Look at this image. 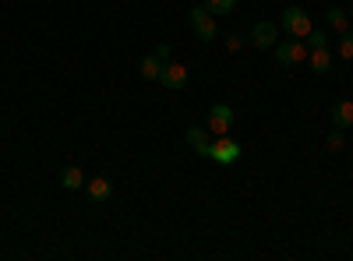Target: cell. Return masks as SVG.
Wrapping results in <instances>:
<instances>
[{"label": "cell", "instance_id": "obj_17", "mask_svg": "<svg viewBox=\"0 0 353 261\" xmlns=\"http://www.w3.org/2000/svg\"><path fill=\"white\" fill-rule=\"evenodd\" d=\"M304 43H307V50H311V46H329V36L318 32V28H311V32L304 36Z\"/></svg>", "mask_w": 353, "mask_h": 261}, {"label": "cell", "instance_id": "obj_14", "mask_svg": "<svg viewBox=\"0 0 353 261\" xmlns=\"http://www.w3.org/2000/svg\"><path fill=\"white\" fill-rule=\"evenodd\" d=\"M325 18H329V25L336 28V32H346L350 28V11H343V8H329Z\"/></svg>", "mask_w": 353, "mask_h": 261}, {"label": "cell", "instance_id": "obj_2", "mask_svg": "<svg viewBox=\"0 0 353 261\" xmlns=\"http://www.w3.org/2000/svg\"><path fill=\"white\" fill-rule=\"evenodd\" d=\"M209 159H212V163H219V166H233V163L241 159V145L233 141L230 134H223V138H216V141H212Z\"/></svg>", "mask_w": 353, "mask_h": 261}, {"label": "cell", "instance_id": "obj_18", "mask_svg": "<svg viewBox=\"0 0 353 261\" xmlns=\"http://www.w3.org/2000/svg\"><path fill=\"white\" fill-rule=\"evenodd\" d=\"M325 145H329L332 152H339V149H343V127H336V131L329 134V141H325Z\"/></svg>", "mask_w": 353, "mask_h": 261}, {"label": "cell", "instance_id": "obj_19", "mask_svg": "<svg viewBox=\"0 0 353 261\" xmlns=\"http://www.w3.org/2000/svg\"><path fill=\"white\" fill-rule=\"evenodd\" d=\"M241 46H244V36H230V39H226V50H230V53H237Z\"/></svg>", "mask_w": 353, "mask_h": 261}, {"label": "cell", "instance_id": "obj_3", "mask_svg": "<svg viewBox=\"0 0 353 261\" xmlns=\"http://www.w3.org/2000/svg\"><path fill=\"white\" fill-rule=\"evenodd\" d=\"M191 28H194V36L205 39V43L216 39V32H219V28H216V14L209 8H191Z\"/></svg>", "mask_w": 353, "mask_h": 261}, {"label": "cell", "instance_id": "obj_20", "mask_svg": "<svg viewBox=\"0 0 353 261\" xmlns=\"http://www.w3.org/2000/svg\"><path fill=\"white\" fill-rule=\"evenodd\" d=\"M156 56L166 64V61H170V46H166V43H159V46H156Z\"/></svg>", "mask_w": 353, "mask_h": 261}, {"label": "cell", "instance_id": "obj_16", "mask_svg": "<svg viewBox=\"0 0 353 261\" xmlns=\"http://www.w3.org/2000/svg\"><path fill=\"white\" fill-rule=\"evenodd\" d=\"M205 8H209L212 14H233L237 11V0H209Z\"/></svg>", "mask_w": 353, "mask_h": 261}, {"label": "cell", "instance_id": "obj_1", "mask_svg": "<svg viewBox=\"0 0 353 261\" xmlns=\"http://www.w3.org/2000/svg\"><path fill=\"white\" fill-rule=\"evenodd\" d=\"M283 28L290 32V39H304L307 32H311V14L304 11V8H297V4H290L286 11H283Z\"/></svg>", "mask_w": 353, "mask_h": 261}, {"label": "cell", "instance_id": "obj_15", "mask_svg": "<svg viewBox=\"0 0 353 261\" xmlns=\"http://www.w3.org/2000/svg\"><path fill=\"white\" fill-rule=\"evenodd\" d=\"M339 56H343V61H353V28L339 32Z\"/></svg>", "mask_w": 353, "mask_h": 261}, {"label": "cell", "instance_id": "obj_6", "mask_svg": "<svg viewBox=\"0 0 353 261\" xmlns=\"http://www.w3.org/2000/svg\"><path fill=\"white\" fill-rule=\"evenodd\" d=\"M248 43H251L254 50H272V46L279 43V25H272V21H258V25L251 28Z\"/></svg>", "mask_w": 353, "mask_h": 261}, {"label": "cell", "instance_id": "obj_4", "mask_svg": "<svg viewBox=\"0 0 353 261\" xmlns=\"http://www.w3.org/2000/svg\"><path fill=\"white\" fill-rule=\"evenodd\" d=\"M272 50H276L279 64H301V61H307V53H311L304 39H286V43H276Z\"/></svg>", "mask_w": 353, "mask_h": 261}, {"label": "cell", "instance_id": "obj_8", "mask_svg": "<svg viewBox=\"0 0 353 261\" xmlns=\"http://www.w3.org/2000/svg\"><path fill=\"white\" fill-rule=\"evenodd\" d=\"M188 145L201 156L209 159V149H212V138H209V127H188Z\"/></svg>", "mask_w": 353, "mask_h": 261}, {"label": "cell", "instance_id": "obj_7", "mask_svg": "<svg viewBox=\"0 0 353 261\" xmlns=\"http://www.w3.org/2000/svg\"><path fill=\"white\" fill-rule=\"evenodd\" d=\"M159 85H163V89H170V92L184 89V85H188V67L176 64V61H166L163 64V74H159Z\"/></svg>", "mask_w": 353, "mask_h": 261}, {"label": "cell", "instance_id": "obj_21", "mask_svg": "<svg viewBox=\"0 0 353 261\" xmlns=\"http://www.w3.org/2000/svg\"><path fill=\"white\" fill-rule=\"evenodd\" d=\"M350 14H353V4H350Z\"/></svg>", "mask_w": 353, "mask_h": 261}, {"label": "cell", "instance_id": "obj_11", "mask_svg": "<svg viewBox=\"0 0 353 261\" xmlns=\"http://www.w3.org/2000/svg\"><path fill=\"white\" fill-rule=\"evenodd\" d=\"M85 194L92 198V201H110L113 184H110L106 177H92V180H85Z\"/></svg>", "mask_w": 353, "mask_h": 261}, {"label": "cell", "instance_id": "obj_12", "mask_svg": "<svg viewBox=\"0 0 353 261\" xmlns=\"http://www.w3.org/2000/svg\"><path fill=\"white\" fill-rule=\"evenodd\" d=\"M138 74H141L145 81H159V74H163V61H159V56H145V61L138 64Z\"/></svg>", "mask_w": 353, "mask_h": 261}, {"label": "cell", "instance_id": "obj_9", "mask_svg": "<svg viewBox=\"0 0 353 261\" xmlns=\"http://www.w3.org/2000/svg\"><path fill=\"white\" fill-rule=\"evenodd\" d=\"M307 64H311V71H314V74H325V71L332 67V53H329V46H311Z\"/></svg>", "mask_w": 353, "mask_h": 261}, {"label": "cell", "instance_id": "obj_10", "mask_svg": "<svg viewBox=\"0 0 353 261\" xmlns=\"http://www.w3.org/2000/svg\"><path fill=\"white\" fill-rule=\"evenodd\" d=\"M332 127H343V131L353 127V103L350 99H339L332 106Z\"/></svg>", "mask_w": 353, "mask_h": 261}, {"label": "cell", "instance_id": "obj_13", "mask_svg": "<svg viewBox=\"0 0 353 261\" xmlns=\"http://www.w3.org/2000/svg\"><path fill=\"white\" fill-rule=\"evenodd\" d=\"M61 184H64L68 191H78V187H85V173H81L78 166H64V169H61Z\"/></svg>", "mask_w": 353, "mask_h": 261}, {"label": "cell", "instance_id": "obj_5", "mask_svg": "<svg viewBox=\"0 0 353 261\" xmlns=\"http://www.w3.org/2000/svg\"><path fill=\"white\" fill-rule=\"evenodd\" d=\"M209 134H216V138H223V134H230V127H233V106H226V103H216L212 109H209Z\"/></svg>", "mask_w": 353, "mask_h": 261}]
</instances>
